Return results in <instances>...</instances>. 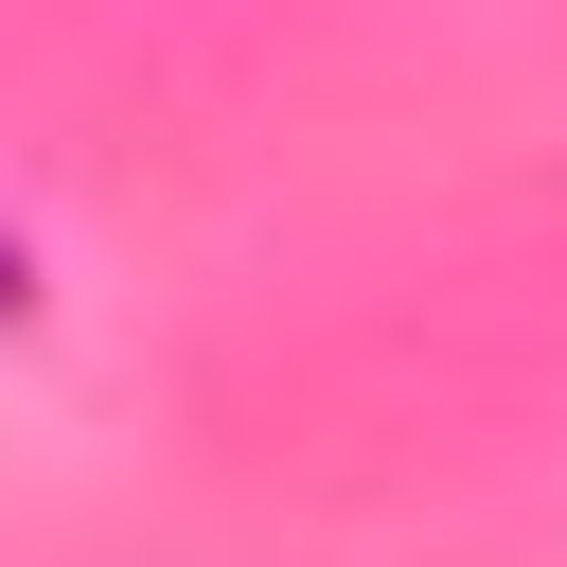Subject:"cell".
<instances>
[{"instance_id": "6da1fadb", "label": "cell", "mask_w": 567, "mask_h": 567, "mask_svg": "<svg viewBox=\"0 0 567 567\" xmlns=\"http://www.w3.org/2000/svg\"><path fill=\"white\" fill-rule=\"evenodd\" d=\"M0 337H18V248H0Z\"/></svg>"}]
</instances>
